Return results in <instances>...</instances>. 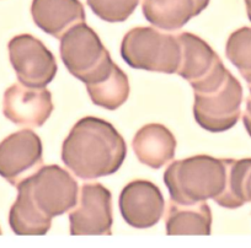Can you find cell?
<instances>
[{
	"label": "cell",
	"instance_id": "cell-3",
	"mask_svg": "<svg viewBox=\"0 0 251 248\" xmlns=\"http://www.w3.org/2000/svg\"><path fill=\"white\" fill-rule=\"evenodd\" d=\"M226 182V158L208 155L174 161L164 173V183L171 201L178 204L214 201L223 193Z\"/></svg>",
	"mask_w": 251,
	"mask_h": 248
},
{
	"label": "cell",
	"instance_id": "cell-13",
	"mask_svg": "<svg viewBox=\"0 0 251 248\" xmlns=\"http://www.w3.org/2000/svg\"><path fill=\"white\" fill-rule=\"evenodd\" d=\"M31 15L37 27L58 40L69 28L85 23L80 0H32Z\"/></svg>",
	"mask_w": 251,
	"mask_h": 248
},
{
	"label": "cell",
	"instance_id": "cell-23",
	"mask_svg": "<svg viewBox=\"0 0 251 248\" xmlns=\"http://www.w3.org/2000/svg\"><path fill=\"white\" fill-rule=\"evenodd\" d=\"M249 91H250V95H251V88H250V89H249Z\"/></svg>",
	"mask_w": 251,
	"mask_h": 248
},
{
	"label": "cell",
	"instance_id": "cell-9",
	"mask_svg": "<svg viewBox=\"0 0 251 248\" xmlns=\"http://www.w3.org/2000/svg\"><path fill=\"white\" fill-rule=\"evenodd\" d=\"M42 163V141L35 132L24 129L0 143V176L11 185L16 187Z\"/></svg>",
	"mask_w": 251,
	"mask_h": 248
},
{
	"label": "cell",
	"instance_id": "cell-12",
	"mask_svg": "<svg viewBox=\"0 0 251 248\" xmlns=\"http://www.w3.org/2000/svg\"><path fill=\"white\" fill-rule=\"evenodd\" d=\"M120 210L132 227L149 228L163 218L165 201L158 185L151 180H136L121 192Z\"/></svg>",
	"mask_w": 251,
	"mask_h": 248
},
{
	"label": "cell",
	"instance_id": "cell-21",
	"mask_svg": "<svg viewBox=\"0 0 251 248\" xmlns=\"http://www.w3.org/2000/svg\"><path fill=\"white\" fill-rule=\"evenodd\" d=\"M243 123L248 134L251 136V95L246 98V107L245 112H244Z\"/></svg>",
	"mask_w": 251,
	"mask_h": 248
},
{
	"label": "cell",
	"instance_id": "cell-14",
	"mask_svg": "<svg viewBox=\"0 0 251 248\" xmlns=\"http://www.w3.org/2000/svg\"><path fill=\"white\" fill-rule=\"evenodd\" d=\"M132 146L139 162L159 170L175 156L176 139L165 126L151 123L137 132Z\"/></svg>",
	"mask_w": 251,
	"mask_h": 248
},
{
	"label": "cell",
	"instance_id": "cell-8",
	"mask_svg": "<svg viewBox=\"0 0 251 248\" xmlns=\"http://www.w3.org/2000/svg\"><path fill=\"white\" fill-rule=\"evenodd\" d=\"M73 236H110L112 233V196L101 183H86L78 203L69 213Z\"/></svg>",
	"mask_w": 251,
	"mask_h": 248
},
{
	"label": "cell",
	"instance_id": "cell-2",
	"mask_svg": "<svg viewBox=\"0 0 251 248\" xmlns=\"http://www.w3.org/2000/svg\"><path fill=\"white\" fill-rule=\"evenodd\" d=\"M127 156V145L110 122L85 117L74 124L62 146L64 165L81 180L113 175Z\"/></svg>",
	"mask_w": 251,
	"mask_h": 248
},
{
	"label": "cell",
	"instance_id": "cell-10",
	"mask_svg": "<svg viewBox=\"0 0 251 248\" xmlns=\"http://www.w3.org/2000/svg\"><path fill=\"white\" fill-rule=\"evenodd\" d=\"M176 38L181 49L176 74L188 81L192 89L209 83L226 69L219 55L201 37L191 32H182Z\"/></svg>",
	"mask_w": 251,
	"mask_h": 248
},
{
	"label": "cell",
	"instance_id": "cell-15",
	"mask_svg": "<svg viewBox=\"0 0 251 248\" xmlns=\"http://www.w3.org/2000/svg\"><path fill=\"white\" fill-rule=\"evenodd\" d=\"M211 0H143L144 18L155 27L176 31L208 6Z\"/></svg>",
	"mask_w": 251,
	"mask_h": 248
},
{
	"label": "cell",
	"instance_id": "cell-7",
	"mask_svg": "<svg viewBox=\"0 0 251 248\" xmlns=\"http://www.w3.org/2000/svg\"><path fill=\"white\" fill-rule=\"evenodd\" d=\"M110 57L98 33L85 23L69 28L60 38V58L69 73L85 83Z\"/></svg>",
	"mask_w": 251,
	"mask_h": 248
},
{
	"label": "cell",
	"instance_id": "cell-11",
	"mask_svg": "<svg viewBox=\"0 0 251 248\" xmlns=\"http://www.w3.org/2000/svg\"><path fill=\"white\" fill-rule=\"evenodd\" d=\"M4 115L20 127L38 128L53 112L50 91L46 88H31L18 83L4 93Z\"/></svg>",
	"mask_w": 251,
	"mask_h": 248
},
{
	"label": "cell",
	"instance_id": "cell-20",
	"mask_svg": "<svg viewBox=\"0 0 251 248\" xmlns=\"http://www.w3.org/2000/svg\"><path fill=\"white\" fill-rule=\"evenodd\" d=\"M89 8L101 20L110 23L126 21L139 4V0H86Z\"/></svg>",
	"mask_w": 251,
	"mask_h": 248
},
{
	"label": "cell",
	"instance_id": "cell-6",
	"mask_svg": "<svg viewBox=\"0 0 251 248\" xmlns=\"http://www.w3.org/2000/svg\"><path fill=\"white\" fill-rule=\"evenodd\" d=\"M10 63L19 81L31 88H46L57 74L54 55L38 38L24 33L8 45Z\"/></svg>",
	"mask_w": 251,
	"mask_h": 248
},
{
	"label": "cell",
	"instance_id": "cell-1",
	"mask_svg": "<svg viewBox=\"0 0 251 248\" xmlns=\"http://www.w3.org/2000/svg\"><path fill=\"white\" fill-rule=\"evenodd\" d=\"M16 188L18 198L10 209L9 224L20 236L46 235L53 218L72 210L78 203V182L58 165L43 166Z\"/></svg>",
	"mask_w": 251,
	"mask_h": 248
},
{
	"label": "cell",
	"instance_id": "cell-17",
	"mask_svg": "<svg viewBox=\"0 0 251 248\" xmlns=\"http://www.w3.org/2000/svg\"><path fill=\"white\" fill-rule=\"evenodd\" d=\"M226 182L214 201L226 209H238L251 202V158H226Z\"/></svg>",
	"mask_w": 251,
	"mask_h": 248
},
{
	"label": "cell",
	"instance_id": "cell-19",
	"mask_svg": "<svg viewBox=\"0 0 251 248\" xmlns=\"http://www.w3.org/2000/svg\"><path fill=\"white\" fill-rule=\"evenodd\" d=\"M226 55L243 78L251 74V27H240L229 36Z\"/></svg>",
	"mask_w": 251,
	"mask_h": 248
},
{
	"label": "cell",
	"instance_id": "cell-5",
	"mask_svg": "<svg viewBox=\"0 0 251 248\" xmlns=\"http://www.w3.org/2000/svg\"><path fill=\"white\" fill-rule=\"evenodd\" d=\"M194 95L195 119L204 131L223 133L233 128L240 118L243 86L231 73L219 88Z\"/></svg>",
	"mask_w": 251,
	"mask_h": 248
},
{
	"label": "cell",
	"instance_id": "cell-22",
	"mask_svg": "<svg viewBox=\"0 0 251 248\" xmlns=\"http://www.w3.org/2000/svg\"><path fill=\"white\" fill-rule=\"evenodd\" d=\"M245 1V6H246V13H248V18L249 20L251 21V0H244Z\"/></svg>",
	"mask_w": 251,
	"mask_h": 248
},
{
	"label": "cell",
	"instance_id": "cell-18",
	"mask_svg": "<svg viewBox=\"0 0 251 248\" xmlns=\"http://www.w3.org/2000/svg\"><path fill=\"white\" fill-rule=\"evenodd\" d=\"M85 86L94 105L108 111H116L128 100V76L116 64L103 78Z\"/></svg>",
	"mask_w": 251,
	"mask_h": 248
},
{
	"label": "cell",
	"instance_id": "cell-16",
	"mask_svg": "<svg viewBox=\"0 0 251 248\" xmlns=\"http://www.w3.org/2000/svg\"><path fill=\"white\" fill-rule=\"evenodd\" d=\"M212 211L206 202L178 204L171 201L166 216V233L177 235H211Z\"/></svg>",
	"mask_w": 251,
	"mask_h": 248
},
{
	"label": "cell",
	"instance_id": "cell-4",
	"mask_svg": "<svg viewBox=\"0 0 251 248\" xmlns=\"http://www.w3.org/2000/svg\"><path fill=\"white\" fill-rule=\"evenodd\" d=\"M121 55L131 68L175 74L180 64L181 49L175 36L153 27H134L123 37Z\"/></svg>",
	"mask_w": 251,
	"mask_h": 248
},
{
	"label": "cell",
	"instance_id": "cell-24",
	"mask_svg": "<svg viewBox=\"0 0 251 248\" xmlns=\"http://www.w3.org/2000/svg\"><path fill=\"white\" fill-rule=\"evenodd\" d=\"M0 233H1V231H0Z\"/></svg>",
	"mask_w": 251,
	"mask_h": 248
}]
</instances>
